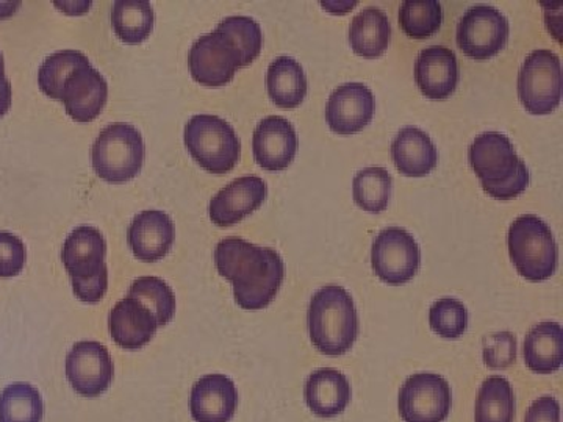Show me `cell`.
Instances as JSON below:
<instances>
[{
  "instance_id": "6da1fadb",
  "label": "cell",
  "mask_w": 563,
  "mask_h": 422,
  "mask_svg": "<svg viewBox=\"0 0 563 422\" xmlns=\"http://www.w3.org/2000/svg\"><path fill=\"white\" fill-rule=\"evenodd\" d=\"M214 265L220 276L231 281L235 302L250 312L266 309L285 279L279 252L233 236L218 243Z\"/></svg>"
},
{
  "instance_id": "7a4b0ae2",
  "label": "cell",
  "mask_w": 563,
  "mask_h": 422,
  "mask_svg": "<svg viewBox=\"0 0 563 422\" xmlns=\"http://www.w3.org/2000/svg\"><path fill=\"white\" fill-rule=\"evenodd\" d=\"M473 171L496 201H512L523 195L531 181L528 166L504 133L485 132L473 141L468 151Z\"/></svg>"
},
{
  "instance_id": "3957f363",
  "label": "cell",
  "mask_w": 563,
  "mask_h": 422,
  "mask_svg": "<svg viewBox=\"0 0 563 422\" xmlns=\"http://www.w3.org/2000/svg\"><path fill=\"white\" fill-rule=\"evenodd\" d=\"M307 321L313 346L329 357L346 354L357 342V309L340 285H325L314 292Z\"/></svg>"
},
{
  "instance_id": "277c9868",
  "label": "cell",
  "mask_w": 563,
  "mask_h": 422,
  "mask_svg": "<svg viewBox=\"0 0 563 422\" xmlns=\"http://www.w3.org/2000/svg\"><path fill=\"white\" fill-rule=\"evenodd\" d=\"M106 254V238L90 225L77 227L63 244V265L73 280L74 295L81 302H101L109 290Z\"/></svg>"
},
{
  "instance_id": "5b68a950",
  "label": "cell",
  "mask_w": 563,
  "mask_h": 422,
  "mask_svg": "<svg viewBox=\"0 0 563 422\" xmlns=\"http://www.w3.org/2000/svg\"><path fill=\"white\" fill-rule=\"evenodd\" d=\"M510 258L523 279L543 281L554 276L559 265V249L550 225L539 216L517 218L507 235Z\"/></svg>"
},
{
  "instance_id": "8992f818",
  "label": "cell",
  "mask_w": 563,
  "mask_h": 422,
  "mask_svg": "<svg viewBox=\"0 0 563 422\" xmlns=\"http://www.w3.org/2000/svg\"><path fill=\"white\" fill-rule=\"evenodd\" d=\"M185 146L206 171L231 173L242 157V141L229 122L214 114H196L185 125Z\"/></svg>"
},
{
  "instance_id": "52a82bcc",
  "label": "cell",
  "mask_w": 563,
  "mask_h": 422,
  "mask_svg": "<svg viewBox=\"0 0 563 422\" xmlns=\"http://www.w3.org/2000/svg\"><path fill=\"white\" fill-rule=\"evenodd\" d=\"M146 146L139 129L110 124L96 138L91 149L92 168L102 180L124 184L143 169Z\"/></svg>"
},
{
  "instance_id": "ba28073f",
  "label": "cell",
  "mask_w": 563,
  "mask_h": 422,
  "mask_svg": "<svg viewBox=\"0 0 563 422\" xmlns=\"http://www.w3.org/2000/svg\"><path fill=\"white\" fill-rule=\"evenodd\" d=\"M518 98L531 114H550L562 98L561 58L547 49L533 51L518 73Z\"/></svg>"
},
{
  "instance_id": "9c48e42d",
  "label": "cell",
  "mask_w": 563,
  "mask_h": 422,
  "mask_svg": "<svg viewBox=\"0 0 563 422\" xmlns=\"http://www.w3.org/2000/svg\"><path fill=\"white\" fill-rule=\"evenodd\" d=\"M510 24L490 5L470 7L457 25V44L466 57L485 62L495 57L509 41Z\"/></svg>"
},
{
  "instance_id": "30bf717a",
  "label": "cell",
  "mask_w": 563,
  "mask_h": 422,
  "mask_svg": "<svg viewBox=\"0 0 563 422\" xmlns=\"http://www.w3.org/2000/svg\"><path fill=\"white\" fill-rule=\"evenodd\" d=\"M372 265L374 273L384 284H409L420 271V246L412 233L406 229H384L374 238Z\"/></svg>"
},
{
  "instance_id": "8fae6325",
  "label": "cell",
  "mask_w": 563,
  "mask_h": 422,
  "mask_svg": "<svg viewBox=\"0 0 563 422\" xmlns=\"http://www.w3.org/2000/svg\"><path fill=\"white\" fill-rule=\"evenodd\" d=\"M398 406L404 422H444L453 407V392L439 374L417 373L404 382Z\"/></svg>"
},
{
  "instance_id": "7c38bea8",
  "label": "cell",
  "mask_w": 563,
  "mask_h": 422,
  "mask_svg": "<svg viewBox=\"0 0 563 422\" xmlns=\"http://www.w3.org/2000/svg\"><path fill=\"white\" fill-rule=\"evenodd\" d=\"M188 63L192 79L206 87L228 85L236 69L243 68L242 55L235 44L220 31L196 40Z\"/></svg>"
},
{
  "instance_id": "4fadbf2b",
  "label": "cell",
  "mask_w": 563,
  "mask_h": 422,
  "mask_svg": "<svg viewBox=\"0 0 563 422\" xmlns=\"http://www.w3.org/2000/svg\"><path fill=\"white\" fill-rule=\"evenodd\" d=\"M114 366L109 349L98 342L74 344L66 357V377L84 398H98L113 382Z\"/></svg>"
},
{
  "instance_id": "5bb4252c",
  "label": "cell",
  "mask_w": 563,
  "mask_h": 422,
  "mask_svg": "<svg viewBox=\"0 0 563 422\" xmlns=\"http://www.w3.org/2000/svg\"><path fill=\"white\" fill-rule=\"evenodd\" d=\"M109 99V84L91 63L74 70L63 85L60 101L66 113L80 124L95 121Z\"/></svg>"
},
{
  "instance_id": "9a60e30c",
  "label": "cell",
  "mask_w": 563,
  "mask_h": 422,
  "mask_svg": "<svg viewBox=\"0 0 563 422\" xmlns=\"http://www.w3.org/2000/svg\"><path fill=\"white\" fill-rule=\"evenodd\" d=\"M298 147V133L285 118L268 116L255 127L252 151L257 165L266 171L287 169L295 160Z\"/></svg>"
},
{
  "instance_id": "2e32d148",
  "label": "cell",
  "mask_w": 563,
  "mask_h": 422,
  "mask_svg": "<svg viewBox=\"0 0 563 422\" xmlns=\"http://www.w3.org/2000/svg\"><path fill=\"white\" fill-rule=\"evenodd\" d=\"M374 96L366 85H340L329 96L325 120L332 132L350 136L363 131L374 116Z\"/></svg>"
},
{
  "instance_id": "e0dca14e",
  "label": "cell",
  "mask_w": 563,
  "mask_h": 422,
  "mask_svg": "<svg viewBox=\"0 0 563 422\" xmlns=\"http://www.w3.org/2000/svg\"><path fill=\"white\" fill-rule=\"evenodd\" d=\"M266 196H268V187L261 177H239L211 199L210 220L218 227H231L261 209Z\"/></svg>"
},
{
  "instance_id": "ac0fdd59",
  "label": "cell",
  "mask_w": 563,
  "mask_h": 422,
  "mask_svg": "<svg viewBox=\"0 0 563 422\" xmlns=\"http://www.w3.org/2000/svg\"><path fill=\"white\" fill-rule=\"evenodd\" d=\"M236 406L239 391L224 374H207L192 385L190 412L196 422H231Z\"/></svg>"
},
{
  "instance_id": "d6986e66",
  "label": "cell",
  "mask_w": 563,
  "mask_h": 422,
  "mask_svg": "<svg viewBox=\"0 0 563 422\" xmlns=\"http://www.w3.org/2000/svg\"><path fill=\"white\" fill-rule=\"evenodd\" d=\"M174 238V222L162 210L141 211L129 225V246L133 255L144 263L162 260L172 251Z\"/></svg>"
},
{
  "instance_id": "ffe728a7",
  "label": "cell",
  "mask_w": 563,
  "mask_h": 422,
  "mask_svg": "<svg viewBox=\"0 0 563 422\" xmlns=\"http://www.w3.org/2000/svg\"><path fill=\"white\" fill-rule=\"evenodd\" d=\"M415 80L426 98L443 101L457 90L459 63L453 51L443 46L426 47L415 63Z\"/></svg>"
},
{
  "instance_id": "44dd1931",
  "label": "cell",
  "mask_w": 563,
  "mask_h": 422,
  "mask_svg": "<svg viewBox=\"0 0 563 422\" xmlns=\"http://www.w3.org/2000/svg\"><path fill=\"white\" fill-rule=\"evenodd\" d=\"M111 338L124 349L136 351L154 338L158 329L155 314L139 299H122L113 307L109 316Z\"/></svg>"
},
{
  "instance_id": "7402d4cb",
  "label": "cell",
  "mask_w": 563,
  "mask_h": 422,
  "mask_svg": "<svg viewBox=\"0 0 563 422\" xmlns=\"http://www.w3.org/2000/svg\"><path fill=\"white\" fill-rule=\"evenodd\" d=\"M351 395L347 377L332 368H322L310 374L303 388L307 406L320 418L342 414L350 406Z\"/></svg>"
},
{
  "instance_id": "603a6c76",
  "label": "cell",
  "mask_w": 563,
  "mask_h": 422,
  "mask_svg": "<svg viewBox=\"0 0 563 422\" xmlns=\"http://www.w3.org/2000/svg\"><path fill=\"white\" fill-rule=\"evenodd\" d=\"M396 169L407 177H424L437 168L439 151L428 133L418 127H404L391 144Z\"/></svg>"
},
{
  "instance_id": "cb8c5ba5",
  "label": "cell",
  "mask_w": 563,
  "mask_h": 422,
  "mask_svg": "<svg viewBox=\"0 0 563 422\" xmlns=\"http://www.w3.org/2000/svg\"><path fill=\"white\" fill-rule=\"evenodd\" d=\"M525 363L539 374L559 371L563 360V331L558 322L544 321L533 325L525 340Z\"/></svg>"
},
{
  "instance_id": "d4e9b609",
  "label": "cell",
  "mask_w": 563,
  "mask_h": 422,
  "mask_svg": "<svg viewBox=\"0 0 563 422\" xmlns=\"http://www.w3.org/2000/svg\"><path fill=\"white\" fill-rule=\"evenodd\" d=\"M390 21H388L387 14L377 7H366L351 22V47L361 57H380L390 46Z\"/></svg>"
},
{
  "instance_id": "484cf974",
  "label": "cell",
  "mask_w": 563,
  "mask_h": 422,
  "mask_svg": "<svg viewBox=\"0 0 563 422\" xmlns=\"http://www.w3.org/2000/svg\"><path fill=\"white\" fill-rule=\"evenodd\" d=\"M266 88L274 106L291 110L301 106L309 84L302 66L295 58L279 57L269 65Z\"/></svg>"
},
{
  "instance_id": "4316f807",
  "label": "cell",
  "mask_w": 563,
  "mask_h": 422,
  "mask_svg": "<svg viewBox=\"0 0 563 422\" xmlns=\"http://www.w3.org/2000/svg\"><path fill=\"white\" fill-rule=\"evenodd\" d=\"M111 24L122 43H143L154 31V9L147 0H117L111 10Z\"/></svg>"
},
{
  "instance_id": "83f0119b",
  "label": "cell",
  "mask_w": 563,
  "mask_h": 422,
  "mask_svg": "<svg viewBox=\"0 0 563 422\" xmlns=\"http://www.w3.org/2000/svg\"><path fill=\"white\" fill-rule=\"evenodd\" d=\"M515 395L512 385L501 376H492L479 388L474 422H514Z\"/></svg>"
},
{
  "instance_id": "f1b7e54d",
  "label": "cell",
  "mask_w": 563,
  "mask_h": 422,
  "mask_svg": "<svg viewBox=\"0 0 563 422\" xmlns=\"http://www.w3.org/2000/svg\"><path fill=\"white\" fill-rule=\"evenodd\" d=\"M44 402L31 384H11L0 392V422H41Z\"/></svg>"
},
{
  "instance_id": "f546056e",
  "label": "cell",
  "mask_w": 563,
  "mask_h": 422,
  "mask_svg": "<svg viewBox=\"0 0 563 422\" xmlns=\"http://www.w3.org/2000/svg\"><path fill=\"white\" fill-rule=\"evenodd\" d=\"M393 180L390 173L380 166L362 169L352 181V196L361 209L380 213L390 203Z\"/></svg>"
},
{
  "instance_id": "4dcf8cb0",
  "label": "cell",
  "mask_w": 563,
  "mask_h": 422,
  "mask_svg": "<svg viewBox=\"0 0 563 422\" xmlns=\"http://www.w3.org/2000/svg\"><path fill=\"white\" fill-rule=\"evenodd\" d=\"M442 3L437 0H406L399 10V25L404 33L413 40H426L435 35L442 27Z\"/></svg>"
},
{
  "instance_id": "1f68e13d",
  "label": "cell",
  "mask_w": 563,
  "mask_h": 422,
  "mask_svg": "<svg viewBox=\"0 0 563 422\" xmlns=\"http://www.w3.org/2000/svg\"><path fill=\"white\" fill-rule=\"evenodd\" d=\"M129 296L139 299L155 314L158 327L169 324L176 313V296L172 287L158 277H139L129 288Z\"/></svg>"
},
{
  "instance_id": "d6a6232c",
  "label": "cell",
  "mask_w": 563,
  "mask_h": 422,
  "mask_svg": "<svg viewBox=\"0 0 563 422\" xmlns=\"http://www.w3.org/2000/svg\"><path fill=\"white\" fill-rule=\"evenodd\" d=\"M91 63L87 55L79 51H60L52 54L43 62L38 70L40 90L52 99L60 101L63 85L66 79L80 68Z\"/></svg>"
},
{
  "instance_id": "836d02e7",
  "label": "cell",
  "mask_w": 563,
  "mask_h": 422,
  "mask_svg": "<svg viewBox=\"0 0 563 422\" xmlns=\"http://www.w3.org/2000/svg\"><path fill=\"white\" fill-rule=\"evenodd\" d=\"M217 31L224 33L232 40L242 55L243 68L257 60L263 47V33L261 24L247 16L225 18L218 24Z\"/></svg>"
},
{
  "instance_id": "e575fe53",
  "label": "cell",
  "mask_w": 563,
  "mask_h": 422,
  "mask_svg": "<svg viewBox=\"0 0 563 422\" xmlns=\"http://www.w3.org/2000/svg\"><path fill=\"white\" fill-rule=\"evenodd\" d=\"M429 324L437 335L446 340L461 338L468 329V310L454 298H442L429 310Z\"/></svg>"
},
{
  "instance_id": "d590c367",
  "label": "cell",
  "mask_w": 563,
  "mask_h": 422,
  "mask_svg": "<svg viewBox=\"0 0 563 422\" xmlns=\"http://www.w3.org/2000/svg\"><path fill=\"white\" fill-rule=\"evenodd\" d=\"M483 355L488 368H509L517 360V338L510 332L490 333L484 338Z\"/></svg>"
},
{
  "instance_id": "8d00e7d4",
  "label": "cell",
  "mask_w": 563,
  "mask_h": 422,
  "mask_svg": "<svg viewBox=\"0 0 563 422\" xmlns=\"http://www.w3.org/2000/svg\"><path fill=\"white\" fill-rule=\"evenodd\" d=\"M27 262V251L20 236L9 232H0V277L20 276Z\"/></svg>"
},
{
  "instance_id": "74e56055",
  "label": "cell",
  "mask_w": 563,
  "mask_h": 422,
  "mask_svg": "<svg viewBox=\"0 0 563 422\" xmlns=\"http://www.w3.org/2000/svg\"><path fill=\"white\" fill-rule=\"evenodd\" d=\"M525 422H561V403L553 396H542L529 407Z\"/></svg>"
},
{
  "instance_id": "f35d334b",
  "label": "cell",
  "mask_w": 563,
  "mask_h": 422,
  "mask_svg": "<svg viewBox=\"0 0 563 422\" xmlns=\"http://www.w3.org/2000/svg\"><path fill=\"white\" fill-rule=\"evenodd\" d=\"M11 101H13V90H11L10 80L7 79L0 85V118L9 113Z\"/></svg>"
},
{
  "instance_id": "ab89813d",
  "label": "cell",
  "mask_w": 563,
  "mask_h": 422,
  "mask_svg": "<svg viewBox=\"0 0 563 422\" xmlns=\"http://www.w3.org/2000/svg\"><path fill=\"white\" fill-rule=\"evenodd\" d=\"M5 80V62H3V55L2 52H0V85H2Z\"/></svg>"
}]
</instances>
